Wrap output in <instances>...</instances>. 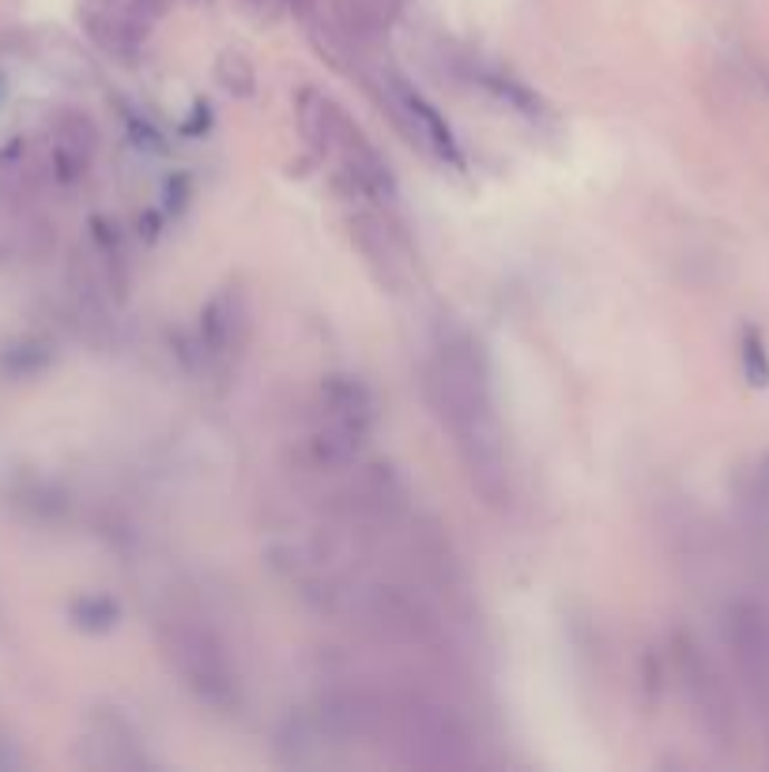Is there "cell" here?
I'll list each match as a JSON object with an SVG mask.
<instances>
[{
  "label": "cell",
  "instance_id": "5",
  "mask_svg": "<svg viewBox=\"0 0 769 772\" xmlns=\"http://www.w3.org/2000/svg\"><path fill=\"white\" fill-rule=\"evenodd\" d=\"M389 98H392V106L400 110L403 121L411 125V133L419 136V144L427 147V152H434L441 158V163H460V155H457V144H452V133H449V125L441 121V114L434 110V106L422 98L416 87H408L403 79L392 76L389 79Z\"/></svg>",
  "mask_w": 769,
  "mask_h": 772
},
{
  "label": "cell",
  "instance_id": "2",
  "mask_svg": "<svg viewBox=\"0 0 769 772\" xmlns=\"http://www.w3.org/2000/svg\"><path fill=\"white\" fill-rule=\"evenodd\" d=\"M373 419V400L354 378H329L321 389V422L310 438L313 460L340 468L354 460Z\"/></svg>",
  "mask_w": 769,
  "mask_h": 772
},
{
  "label": "cell",
  "instance_id": "4",
  "mask_svg": "<svg viewBox=\"0 0 769 772\" xmlns=\"http://www.w3.org/2000/svg\"><path fill=\"white\" fill-rule=\"evenodd\" d=\"M724 637L732 659L755 697L769 701V607L739 599L724 615Z\"/></svg>",
  "mask_w": 769,
  "mask_h": 772
},
{
  "label": "cell",
  "instance_id": "6",
  "mask_svg": "<svg viewBox=\"0 0 769 772\" xmlns=\"http://www.w3.org/2000/svg\"><path fill=\"white\" fill-rule=\"evenodd\" d=\"M245 321L242 313V294H215L212 305L204 310V340H208L212 354H231L234 348H239V335H234V329Z\"/></svg>",
  "mask_w": 769,
  "mask_h": 772
},
{
  "label": "cell",
  "instance_id": "3",
  "mask_svg": "<svg viewBox=\"0 0 769 772\" xmlns=\"http://www.w3.org/2000/svg\"><path fill=\"white\" fill-rule=\"evenodd\" d=\"M166 656L177 663V671L185 682L212 705H231L234 694V675L226 652L220 641L212 637V629H201L193 622H171L166 626Z\"/></svg>",
  "mask_w": 769,
  "mask_h": 772
},
{
  "label": "cell",
  "instance_id": "1",
  "mask_svg": "<svg viewBox=\"0 0 769 772\" xmlns=\"http://www.w3.org/2000/svg\"><path fill=\"white\" fill-rule=\"evenodd\" d=\"M430 392L438 403L441 422L452 430L457 449L465 457L471 482L487 494L490 501H502L506 494V438L495 414V395H490V373L479 354V343L471 335H446L434 351L430 365Z\"/></svg>",
  "mask_w": 769,
  "mask_h": 772
}]
</instances>
